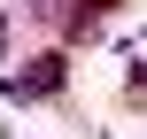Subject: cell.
I'll use <instances>...</instances> for the list:
<instances>
[{"mask_svg":"<svg viewBox=\"0 0 147 139\" xmlns=\"http://www.w3.org/2000/svg\"><path fill=\"white\" fill-rule=\"evenodd\" d=\"M23 15H39V23H62L70 8H62V0H23Z\"/></svg>","mask_w":147,"mask_h":139,"instance_id":"obj_3","label":"cell"},{"mask_svg":"<svg viewBox=\"0 0 147 139\" xmlns=\"http://www.w3.org/2000/svg\"><path fill=\"white\" fill-rule=\"evenodd\" d=\"M116 8H124V0H70V15H62V31H70V39H93V31H101V23L116 15Z\"/></svg>","mask_w":147,"mask_h":139,"instance_id":"obj_2","label":"cell"},{"mask_svg":"<svg viewBox=\"0 0 147 139\" xmlns=\"http://www.w3.org/2000/svg\"><path fill=\"white\" fill-rule=\"evenodd\" d=\"M62 77H70V70H62V54H39V62H31L23 77H16V93H31V101H47V93H62Z\"/></svg>","mask_w":147,"mask_h":139,"instance_id":"obj_1","label":"cell"}]
</instances>
